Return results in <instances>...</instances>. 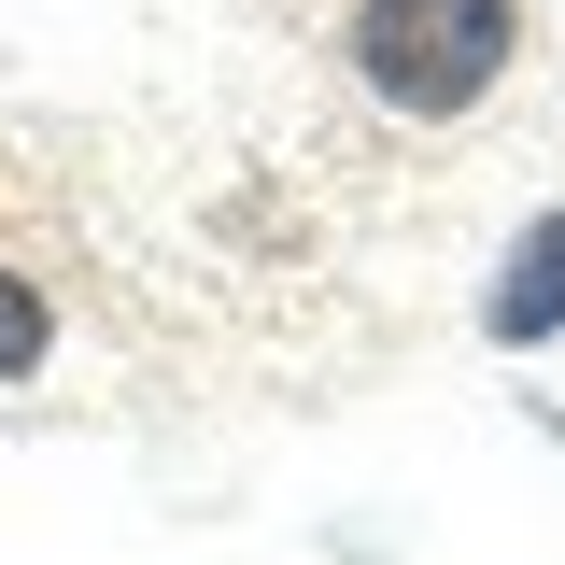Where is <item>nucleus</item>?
Masks as SVG:
<instances>
[{
	"mask_svg": "<svg viewBox=\"0 0 565 565\" xmlns=\"http://www.w3.org/2000/svg\"><path fill=\"white\" fill-rule=\"evenodd\" d=\"M565 326V212H537L523 241H509V269L481 282V340H509V353H537Z\"/></svg>",
	"mask_w": 565,
	"mask_h": 565,
	"instance_id": "obj_2",
	"label": "nucleus"
},
{
	"mask_svg": "<svg viewBox=\"0 0 565 565\" xmlns=\"http://www.w3.org/2000/svg\"><path fill=\"white\" fill-rule=\"evenodd\" d=\"M43 340H57L43 282H29V269H0V382H29V367H43Z\"/></svg>",
	"mask_w": 565,
	"mask_h": 565,
	"instance_id": "obj_3",
	"label": "nucleus"
},
{
	"mask_svg": "<svg viewBox=\"0 0 565 565\" xmlns=\"http://www.w3.org/2000/svg\"><path fill=\"white\" fill-rule=\"evenodd\" d=\"M340 57L382 114H481L494 71L523 57V0H353L340 14Z\"/></svg>",
	"mask_w": 565,
	"mask_h": 565,
	"instance_id": "obj_1",
	"label": "nucleus"
}]
</instances>
